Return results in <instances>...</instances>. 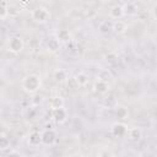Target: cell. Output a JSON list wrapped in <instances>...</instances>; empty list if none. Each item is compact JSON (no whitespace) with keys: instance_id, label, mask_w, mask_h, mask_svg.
<instances>
[{"instance_id":"1","label":"cell","mask_w":157,"mask_h":157,"mask_svg":"<svg viewBox=\"0 0 157 157\" xmlns=\"http://www.w3.org/2000/svg\"><path fill=\"white\" fill-rule=\"evenodd\" d=\"M40 86H42V81H40V77L38 75L29 74L26 77H23V80H22V88L27 93L34 94L40 88Z\"/></svg>"},{"instance_id":"2","label":"cell","mask_w":157,"mask_h":157,"mask_svg":"<svg viewBox=\"0 0 157 157\" xmlns=\"http://www.w3.org/2000/svg\"><path fill=\"white\" fill-rule=\"evenodd\" d=\"M31 16H32L33 21H36L38 23H45L50 18V12L45 7H37V9L32 10Z\"/></svg>"},{"instance_id":"3","label":"cell","mask_w":157,"mask_h":157,"mask_svg":"<svg viewBox=\"0 0 157 157\" xmlns=\"http://www.w3.org/2000/svg\"><path fill=\"white\" fill-rule=\"evenodd\" d=\"M7 49L15 54L20 53L23 49V40L21 39V37H11L7 42Z\"/></svg>"},{"instance_id":"4","label":"cell","mask_w":157,"mask_h":157,"mask_svg":"<svg viewBox=\"0 0 157 157\" xmlns=\"http://www.w3.org/2000/svg\"><path fill=\"white\" fill-rule=\"evenodd\" d=\"M52 115H53V119L56 123H64L66 120L67 113L64 109V107H59V108H53L52 109Z\"/></svg>"},{"instance_id":"5","label":"cell","mask_w":157,"mask_h":157,"mask_svg":"<svg viewBox=\"0 0 157 157\" xmlns=\"http://www.w3.org/2000/svg\"><path fill=\"white\" fill-rule=\"evenodd\" d=\"M40 135H42V144L44 145H52L55 141V131L53 129H47Z\"/></svg>"},{"instance_id":"6","label":"cell","mask_w":157,"mask_h":157,"mask_svg":"<svg viewBox=\"0 0 157 157\" xmlns=\"http://www.w3.org/2000/svg\"><path fill=\"white\" fill-rule=\"evenodd\" d=\"M109 87L110 86H109L108 81H104V80H101V78H98L96 81V83H94V91L97 93H99V94H103V93L108 92L109 91Z\"/></svg>"},{"instance_id":"7","label":"cell","mask_w":157,"mask_h":157,"mask_svg":"<svg viewBox=\"0 0 157 157\" xmlns=\"http://www.w3.org/2000/svg\"><path fill=\"white\" fill-rule=\"evenodd\" d=\"M128 131V126L121 123H117L112 126V134L115 136H125Z\"/></svg>"},{"instance_id":"8","label":"cell","mask_w":157,"mask_h":157,"mask_svg":"<svg viewBox=\"0 0 157 157\" xmlns=\"http://www.w3.org/2000/svg\"><path fill=\"white\" fill-rule=\"evenodd\" d=\"M75 85L77 87H85L87 83H88V76L85 74V72H78L75 75V77L72 78Z\"/></svg>"},{"instance_id":"9","label":"cell","mask_w":157,"mask_h":157,"mask_svg":"<svg viewBox=\"0 0 157 157\" xmlns=\"http://www.w3.org/2000/svg\"><path fill=\"white\" fill-rule=\"evenodd\" d=\"M126 135H128V137H129L130 140H132V141H137V140L141 139V136H142V131H141L140 128H136V126H134V128H128Z\"/></svg>"},{"instance_id":"10","label":"cell","mask_w":157,"mask_h":157,"mask_svg":"<svg viewBox=\"0 0 157 157\" xmlns=\"http://www.w3.org/2000/svg\"><path fill=\"white\" fill-rule=\"evenodd\" d=\"M112 29L118 33V34H121L126 31V23L121 20H114V22L112 23Z\"/></svg>"},{"instance_id":"11","label":"cell","mask_w":157,"mask_h":157,"mask_svg":"<svg viewBox=\"0 0 157 157\" xmlns=\"http://www.w3.org/2000/svg\"><path fill=\"white\" fill-rule=\"evenodd\" d=\"M28 144L31 146H38L39 144H42V135H40V132H38V131L31 132L29 136H28Z\"/></svg>"},{"instance_id":"12","label":"cell","mask_w":157,"mask_h":157,"mask_svg":"<svg viewBox=\"0 0 157 157\" xmlns=\"http://www.w3.org/2000/svg\"><path fill=\"white\" fill-rule=\"evenodd\" d=\"M123 16H124V12L121 6H113L109 10V17L113 20H120Z\"/></svg>"},{"instance_id":"13","label":"cell","mask_w":157,"mask_h":157,"mask_svg":"<svg viewBox=\"0 0 157 157\" xmlns=\"http://www.w3.org/2000/svg\"><path fill=\"white\" fill-rule=\"evenodd\" d=\"M59 48H60V42H59L56 38H52V39L48 40V43H47V49H48L50 53L58 52Z\"/></svg>"},{"instance_id":"14","label":"cell","mask_w":157,"mask_h":157,"mask_svg":"<svg viewBox=\"0 0 157 157\" xmlns=\"http://www.w3.org/2000/svg\"><path fill=\"white\" fill-rule=\"evenodd\" d=\"M70 32L67 29H60L59 32H56V39L61 43V42H69L70 40Z\"/></svg>"},{"instance_id":"15","label":"cell","mask_w":157,"mask_h":157,"mask_svg":"<svg viewBox=\"0 0 157 157\" xmlns=\"http://www.w3.org/2000/svg\"><path fill=\"white\" fill-rule=\"evenodd\" d=\"M54 78L58 82H64V81L67 80V74L64 69H58V70L54 71Z\"/></svg>"},{"instance_id":"16","label":"cell","mask_w":157,"mask_h":157,"mask_svg":"<svg viewBox=\"0 0 157 157\" xmlns=\"http://www.w3.org/2000/svg\"><path fill=\"white\" fill-rule=\"evenodd\" d=\"M123 7V12H124V16H126V15H135L136 12H137V7L134 5V4H126V5H124V6H121Z\"/></svg>"},{"instance_id":"17","label":"cell","mask_w":157,"mask_h":157,"mask_svg":"<svg viewBox=\"0 0 157 157\" xmlns=\"http://www.w3.org/2000/svg\"><path fill=\"white\" fill-rule=\"evenodd\" d=\"M115 115H117L119 119L124 120V119H126V118H128L129 112H128V109H126L125 107L119 105V107H115Z\"/></svg>"},{"instance_id":"18","label":"cell","mask_w":157,"mask_h":157,"mask_svg":"<svg viewBox=\"0 0 157 157\" xmlns=\"http://www.w3.org/2000/svg\"><path fill=\"white\" fill-rule=\"evenodd\" d=\"M50 104V108H59V107H64V101L60 98V97H53L49 102Z\"/></svg>"},{"instance_id":"19","label":"cell","mask_w":157,"mask_h":157,"mask_svg":"<svg viewBox=\"0 0 157 157\" xmlns=\"http://www.w3.org/2000/svg\"><path fill=\"white\" fill-rule=\"evenodd\" d=\"M9 15V6L6 2L0 4V18H5Z\"/></svg>"},{"instance_id":"20","label":"cell","mask_w":157,"mask_h":157,"mask_svg":"<svg viewBox=\"0 0 157 157\" xmlns=\"http://www.w3.org/2000/svg\"><path fill=\"white\" fill-rule=\"evenodd\" d=\"M9 145H10L9 139H7L6 136H4V135H0V148H1V150L7 148V147H9Z\"/></svg>"},{"instance_id":"21","label":"cell","mask_w":157,"mask_h":157,"mask_svg":"<svg viewBox=\"0 0 157 157\" xmlns=\"http://www.w3.org/2000/svg\"><path fill=\"white\" fill-rule=\"evenodd\" d=\"M18 1H20V2H21V4H26V2H27V1H28V0H18Z\"/></svg>"}]
</instances>
